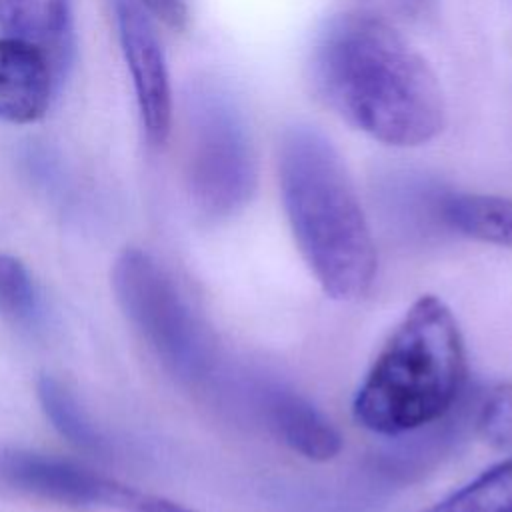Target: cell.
Instances as JSON below:
<instances>
[{"label":"cell","instance_id":"1","mask_svg":"<svg viewBox=\"0 0 512 512\" xmlns=\"http://www.w3.org/2000/svg\"><path fill=\"white\" fill-rule=\"evenodd\" d=\"M306 68L316 98L372 140L410 148L444 130L446 100L438 76L378 16L346 12L328 20Z\"/></svg>","mask_w":512,"mask_h":512},{"label":"cell","instance_id":"2","mask_svg":"<svg viewBox=\"0 0 512 512\" xmlns=\"http://www.w3.org/2000/svg\"><path fill=\"white\" fill-rule=\"evenodd\" d=\"M278 184L294 242L326 296L364 298L378 254L360 198L334 144L312 126H290L278 142Z\"/></svg>","mask_w":512,"mask_h":512},{"label":"cell","instance_id":"3","mask_svg":"<svg viewBox=\"0 0 512 512\" xmlns=\"http://www.w3.org/2000/svg\"><path fill=\"white\" fill-rule=\"evenodd\" d=\"M466 388L460 326L442 298L422 294L376 354L352 400V416L390 438L442 418Z\"/></svg>","mask_w":512,"mask_h":512},{"label":"cell","instance_id":"4","mask_svg":"<svg viewBox=\"0 0 512 512\" xmlns=\"http://www.w3.org/2000/svg\"><path fill=\"white\" fill-rule=\"evenodd\" d=\"M112 290L126 320L176 382L206 392L216 388L226 368L216 340L154 256L122 250L112 264Z\"/></svg>","mask_w":512,"mask_h":512},{"label":"cell","instance_id":"5","mask_svg":"<svg viewBox=\"0 0 512 512\" xmlns=\"http://www.w3.org/2000/svg\"><path fill=\"white\" fill-rule=\"evenodd\" d=\"M258 186V156L244 114L220 90L196 94L190 110L188 188L208 220L242 212Z\"/></svg>","mask_w":512,"mask_h":512},{"label":"cell","instance_id":"6","mask_svg":"<svg viewBox=\"0 0 512 512\" xmlns=\"http://www.w3.org/2000/svg\"><path fill=\"white\" fill-rule=\"evenodd\" d=\"M230 410L266 428L278 442L312 462H328L342 450L332 420L292 384L260 368L224 370L214 392Z\"/></svg>","mask_w":512,"mask_h":512},{"label":"cell","instance_id":"7","mask_svg":"<svg viewBox=\"0 0 512 512\" xmlns=\"http://www.w3.org/2000/svg\"><path fill=\"white\" fill-rule=\"evenodd\" d=\"M0 476L26 496L72 508L108 506L128 512L138 492L74 460L26 448L0 454Z\"/></svg>","mask_w":512,"mask_h":512},{"label":"cell","instance_id":"8","mask_svg":"<svg viewBox=\"0 0 512 512\" xmlns=\"http://www.w3.org/2000/svg\"><path fill=\"white\" fill-rule=\"evenodd\" d=\"M120 46L132 76L146 138L160 146L172 128V90L166 58L138 0H114Z\"/></svg>","mask_w":512,"mask_h":512},{"label":"cell","instance_id":"9","mask_svg":"<svg viewBox=\"0 0 512 512\" xmlns=\"http://www.w3.org/2000/svg\"><path fill=\"white\" fill-rule=\"evenodd\" d=\"M478 386L466 388L456 406L442 418L390 436L388 444L372 456V472L394 482H412L436 468L474 428L476 406L480 400Z\"/></svg>","mask_w":512,"mask_h":512},{"label":"cell","instance_id":"10","mask_svg":"<svg viewBox=\"0 0 512 512\" xmlns=\"http://www.w3.org/2000/svg\"><path fill=\"white\" fill-rule=\"evenodd\" d=\"M56 70L50 56L24 40L0 38V120L30 124L40 120L52 98Z\"/></svg>","mask_w":512,"mask_h":512},{"label":"cell","instance_id":"11","mask_svg":"<svg viewBox=\"0 0 512 512\" xmlns=\"http://www.w3.org/2000/svg\"><path fill=\"white\" fill-rule=\"evenodd\" d=\"M0 30L42 48L60 76L72 52L70 0H0Z\"/></svg>","mask_w":512,"mask_h":512},{"label":"cell","instance_id":"12","mask_svg":"<svg viewBox=\"0 0 512 512\" xmlns=\"http://www.w3.org/2000/svg\"><path fill=\"white\" fill-rule=\"evenodd\" d=\"M440 222L444 230L464 238L512 248V198L444 190Z\"/></svg>","mask_w":512,"mask_h":512},{"label":"cell","instance_id":"13","mask_svg":"<svg viewBox=\"0 0 512 512\" xmlns=\"http://www.w3.org/2000/svg\"><path fill=\"white\" fill-rule=\"evenodd\" d=\"M36 398L50 426L68 444L94 456H106L112 452L110 438L62 380L52 374H42L36 380Z\"/></svg>","mask_w":512,"mask_h":512},{"label":"cell","instance_id":"14","mask_svg":"<svg viewBox=\"0 0 512 512\" xmlns=\"http://www.w3.org/2000/svg\"><path fill=\"white\" fill-rule=\"evenodd\" d=\"M0 316L28 332L40 330L46 322V306L32 274L10 254H0Z\"/></svg>","mask_w":512,"mask_h":512},{"label":"cell","instance_id":"15","mask_svg":"<svg viewBox=\"0 0 512 512\" xmlns=\"http://www.w3.org/2000/svg\"><path fill=\"white\" fill-rule=\"evenodd\" d=\"M420 512H512V458L486 468Z\"/></svg>","mask_w":512,"mask_h":512},{"label":"cell","instance_id":"16","mask_svg":"<svg viewBox=\"0 0 512 512\" xmlns=\"http://www.w3.org/2000/svg\"><path fill=\"white\" fill-rule=\"evenodd\" d=\"M474 430L492 448H512V382L496 384L480 394Z\"/></svg>","mask_w":512,"mask_h":512},{"label":"cell","instance_id":"17","mask_svg":"<svg viewBox=\"0 0 512 512\" xmlns=\"http://www.w3.org/2000/svg\"><path fill=\"white\" fill-rule=\"evenodd\" d=\"M146 10L174 30H184L190 20L188 0H140Z\"/></svg>","mask_w":512,"mask_h":512},{"label":"cell","instance_id":"18","mask_svg":"<svg viewBox=\"0 0 512 512\" xmlns=\"http://www.w3.org/2000/svg\"><path fill=\"white\" fill-rule=\"evenodd\" d=\"M128 512H194V510H190L178 502H172L168 498H162V496L136 492Z\"/></svg>","mask_w":512,"mask_h":512}]
</instances>
